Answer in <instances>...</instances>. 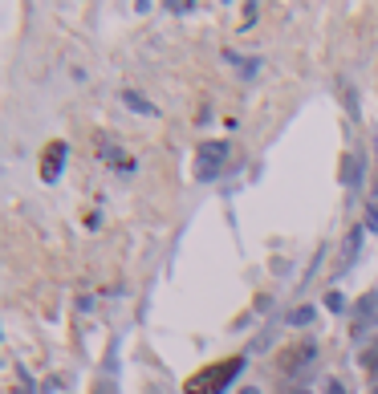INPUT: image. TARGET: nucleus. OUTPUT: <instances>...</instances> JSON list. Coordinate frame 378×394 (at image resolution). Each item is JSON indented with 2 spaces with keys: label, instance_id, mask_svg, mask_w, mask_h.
Masks as SVG:
<instances>
[{
  "label": "nucleus",
  "instance_id": "8",
  "mask_svg": "<svg viewBox=\"0 0 378 394\" xmlns=\"http://www.w3.org/2000/svg\"><path fill=\"white\" fill-rule=\"evenodd\" d=\"M362 179V155H345L342 159V183L345 187H354Z\"/></svg>",
  "mask_w": 378,
  "mask_h": 394
},
{
  "label": "nucleus",
  "instance_id": "7",
  "mask_svg": "<svg viewBox=\"0 0 378 394\" xmlns=\"http://www.w3.org/2000/svg\"><path fill=\"white\" fill-rule=\"evenodd\" d=\"M362 236H366V228H350V236H345V248H342V264H338V273H345V268L354 264V256L362 252Z\"/></svg>",
  "mask_w": 378,
  "mask_h": 394
},
{
  "label": "nucleus",
  "instance_id": "18",
  "mask_svg": "<svg viewBox=\"0 0 378 394\" xmlns=\"http://www.w3.org/2000/svg\"><path fill=\"white\" fill-rule=\"evenodd\" d=\"M374 394H378V390H374Z\"/></svg>",
  "mask_w": 378,
  "mask_h": 394
},
{
  "label": "nucleus",
  "instance_id": "5",
  "mask_svg": "<svg viewBox=\"0 0 378 394\" xmlns=\"http://www.w3.org/2000/svg\"><path fill=\"white\" fill-rule=\"evenodd\" d=\"M224 61H228V66L236 69V73H240L244 82H252V78L261 73V57H240L236 49H228V53H224Z\"/></svg>",
  "mask_w": 378,
  "mask_h": 394
},
{
  "label": "nucleus",
  "instance_id": "15",
  "mask_svg": "<svg viewBox=\"0 0 378 394\" xmlns=\"http://www.w3.org/2000/svg\"><path fill=\"white\" fill-rule=\"evenodd\" d=\"M252 17H256V4H244V20H240V25L248 29V25H252Z\"/></svg>",
  "mask_w": 378,
  "mask_h": 394
},
{
  "label": "nucleus",
  "instance_id": "3",
  "mask_svg": "<svg viewBox=\"0 0 378 394\" xmlns=\"http://www.w3.org/2000/svg\"><path fill=\"white\" fill-rule=\"evenodd\" d=\"M94 150H98V159L106 167H114L118 175H134V171H138L134 155H126V147L118 143L114 134H98V138H94Z\"/></svg>",
  "mask_w": 378,
  "mask_h": 394
},
{
  "label": "nucleus",
  "instance_id": "1",
  "mask_svg": "<svg viewBox=\"0 0 378 394\" xmlns=\"http://www.w3.org/2000/svg\"><path fill=\"white\" fill-rule=\"evenodd\" d=\"M240 374H244V358L240 354L224 358V362H212V366H203L199 374H191L183 382V394H224Z\"/></svg>",
  "mask_w": 378,
  "mask_h": 394
},
{
  "label": "nucleus",
  "instance_id": "16",
  "mask_svg": "<svg viewBox=\"0 0 378 394\" xmlns=\"http://www.w3.org/2000/svg\"><path fill=\"white\" fill-rule=\"evenodd\" d=\"M326 390H329V394H345V386H342V382H333V378H329V382H326Z\"/></svg>",
  "mask_w": 378,
  "mask_h": 394
},
{
  "label": "nucleus",
  "instance_id": "17",
  "mask_svg": "<svg viewBox=\"0 0 378 394\" xmlns=\"http://www.w3.org/2000/svg\"><path fill=\"white\" fill-rule=\"evenodd\" d=\"M240 394H261V390H256V386H244V390H240Z\"/></svg>",
  "mask_w": 378,
  "mask_h": 394
},
{
  "label": "nucleus",
  "instance_id": "6",
  "mask_svg": "<svg viewBox=\"0 0 378 394\" xmlns=\"http://www.w3.org/2000/svg\"><path fill=\"white\" fill-rule=\"evenodd\" d=\"M122 106L134 110V114H143V118H159V106H155L150 98H143L138 90H122Z\"/></svg>",
  "mask_w": 378,
  "mask_h": 394
},
{
  "label": "nucleus",
  "instance_id": "14",
  "mask_svg": "<svg viewBox=\"0 0 378 394\" xmlns=\"http://www.w3.org/2000/svg\"><path fill=\"white\" fill-rule=\"evenodd\" d=\"M362 366H366V370H378V345H374V350H366V354H362Z\"/></svg>",
  "mask_w": 378,
  "mask_h": 394
},
{
  "label": "nucleus",
  "instance_id": "13",
  "mask_svg": "<svg viewBox=\"0 0 378 394\" xmlns=\"http://www.w3.org/2000/svg\"><path fill=\"white\" fill-rule=\"evenodd\" d=\"M326 309H333V313H342V309H345V297L338 293V289H329V293H326Z\"/></svg>",
  "mask_w": 378,
  "mask_h": 394
},
{
  "label": "nucleus",
  "instance_id": "2",
  "mask_svg": "<svg viewBox=\"0 0 378 394\" xmlns=\"http://www.w3.org/2000/svg\"><path fill=\"white\" fill-rule=\"evenodd\" d=\"M228 155H232L228 143H203V147L196 150V179L199 183H212L215 175L228 167Z\"/></svg>",
  "mask_w": 378,
  "mask_h": 394
},
{
  "label": "nucleus",
  "instance_id": "10",
  "mask_svg": "<svg viewBox=\"0 0 378 394\" xmlns=\"http://www.w3.org/2000/svg\"><path fill=\"white\" fill-rule=\"evenodd\" d=\"M313 317H317V309H313V305H301V309L289 313V326H309Z\"/></svg>",
  "mask_w": 378,
  "mask_h": 394
},
{
  "label": "nucleus",
  "instance_id": "4",
  "mask_svg": "<svg viewBox=\"0 0 378 394\" xmlns=\"http://www.w3.org/2000/svg\"><path fill=\"white\" fill-rule=\"evenodd\" d=\"M66 159H69V147L61 143V138H53L49 147H45V155H41V183H57Z\"/></svg>",
  "mask_w": 378,
  "mask_h": 394
},
{
  "label": "nucleus",
  "instance_id": "9",
  "mask_svg": "<svg viewBox=\"0 0 378 394\" xmlns=\"http://www.w3.org/2000/svg\"><path fill=\"white\" fill-rule=\"evenodd\" d=\"M313 354H317V350H313V342H301V350H293V354L285 358V366H289V370H301L305 362H313Z\"/></svg>",
  "mask_w": 378,
  "mask_h": 394
},
{
  "label": "nucleus",
  "instance_id": "11",
  "mask_svg": "<svg viewBox=\"0 0 378 394\" xmlns=\"http://www.w3.org/2000/svg\"><path fill=\"white\" fill-rule=\"evenodd\" d=\"M366 232H378V187L370 196V203H366Z\"/></svg>",
  "mask_w": 378,
  "mask_h": 394
},
{
  "label": "nucleus",
  "instance_id": "12",
  "mask_svg": "<svg viewBox=\"0 0 378 394\" xmlns=\"http://www.w3.org/2000/svg\"><path fill=\"white\" fill-rule=\"evenodd\" d=\"M171 17H187V13H196V4H187V0H167L163 4Z\"/></svg>",
  "mask_w": 378,
  "mask_h": 394
}]
</instances>
